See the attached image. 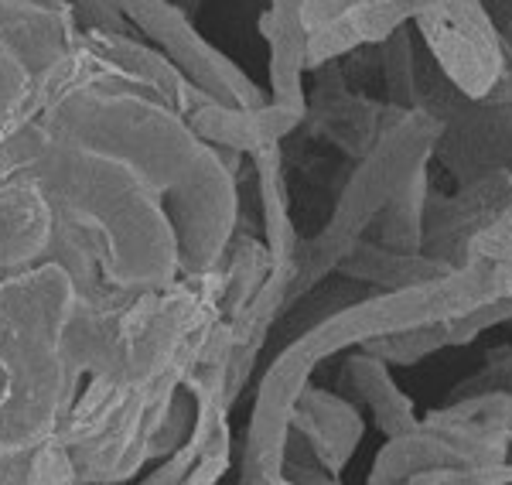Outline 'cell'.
<instances>
[{
	"label": "cell",
	"instance_id": "cell-1",
	"mask_svg": "<svg viewBox=\"0 0 512 485\" xmlns=\"http://www.w3.org/2000/svg\"><path fill=\"white\" fill-rule=\"evenodd\" d=\"M420 35L461 93L485 96L506 76L502 41L478 0H448L417 14Z\"/></svg>",
	"mask_w": 512,
	"mask_h": 485
},
{
	"label": "cell",
	"instance_id": "cell-2",
	"mask_svg": "<svg viewBox=\"0 0 512 485\" xmlns=\"http://www.w3.org/2000/svg\"><path fill=\"white\" fill-rule=\"evenodd\" d=\"M113 7L130 14V18H134L151 38H158L161 45H168L175 62L185 65V69L202 82V89H212L216 100L233 103V106L263 103L260 93L239 76V69H233L222 55H216L212 48H205L202 41L195 38V31L188 28L185 18H181L168 0H113Z\"/></svg>",
	"mask_w": 512,
	"mask_h": 485
},
{
	"label": "cell",
	"instance_id": "cell-3",
	"mask_svg": "<svg viewBox=\"0 0 512 485\" xmlns=\"http://www.w3.org/2000/svg\"><path fill=\"white\" fill-rule=\"evenodd\" d=\"M386 86L396 106L414 103V52H410L407 31L400 28L386 35Z\"/></svg>",
	"mask_w": 512,
	"mask_h": 485
}]
</instances>
